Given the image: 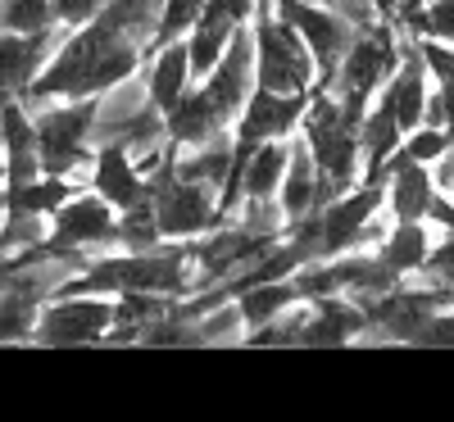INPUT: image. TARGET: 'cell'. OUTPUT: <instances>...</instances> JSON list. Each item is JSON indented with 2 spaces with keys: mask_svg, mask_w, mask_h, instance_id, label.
<instances>
[{
  "mask_svg": "<svg viewBox=\"0 0 454 422\" xmlns=\"http://www.w3.org/2000/svg\"><path fill=\"white\" fill-rule=\"evenodd\" d=\"M295 300H300V295H295L291 277H282V282H254V286H246V291L232 295V304H237L241 318H246V332H254V327H263V323H273L278 314L291 309Z\"/></svg>",
  "mask_w": 454,
  "mask_h": 422,
  "instance_id": "27",
  "label": "cell"
},
{
  "mask_svg": "<svg viewBox=\"0 0 454 422\" xmlns=\"http://www.w3.org/2000/svg\"><path fill=\"white\" fill-rule=\"evenodd\" d=\"M423 218H432L436 227H445V232H454V200H445V196H432Z\"/></svg>",
  "mask_w": 454,
  "mask_h": 422,
  "instance_id": "40",
  "label": "cell"
},
{
  "mask_svg": "<svg viewBox=\"0 0 454 422\" xmlns=\"http://www.w3.org/2000/svg\"><path fill=\"white\" fill-rule=\"evenodd\" d=\"M55 27L51 0H0V32H46Z\"/></svg>",
  "mask_w": 454,
  "mask_h": 422,
  "instance_id": "31",
  "label": "cell"
},
{
  "mask_svg": "<svg viewBox=\"0 0 454 422\" xmlns=\"http://www.w3.org/2000/svg\"><path fill=\"white\" fill-rule=\"evenodd\" d=\"M145 196H150V205H155L160 237H173V241H182V237H200V232H209V227L223 218L214 191L200 186V182L177 177L168 155L160 160V168H150V173H145Z\"/></svg>",
  "mask_w": 454,
  "mask_h": 422,
  "instance_id": "6",
  "label": "cell"
},
{
  "mask_svg": "<svg viewBox=\"0 0 454 422\" xmlns=\"http://www.w3.org/2000/svg\"><path fill=\"white\" fill-rule=\"evenodd\" d=\"M445 150H454V137L445 128H432V123H419V128H409V141H404V155L409 160H419V164H436Z\"/></svg>",
  "mask_w": 454,
  "mask_h": 422,
  "instance_id": "34",
  "label": "cell"
},
{
  "mask_svg": "<svg viewBox=\"0 0 454 422\" xmlns=\"http://www.w3.org/2000/svg\"><path fill=\"white\" fill-rule=\"evenodd\" d=\"M400 59H404V64H395L382 105L395 113L400 132H409V128H419V123H423V109H427V96H432V91H427V64H423L419 46H404Z\"/></svg>",
  "mask_w": 454,
  "mask_h": 422,
  "instance_id": "19",
  "label": "cell"
},
{
  "mask_svg": "<svg viewBox=\"0 0 454 422\" xmlns=\"http://www.w3.org/2000/svg\"><path fill=\"white\" fill-rule=\"evenodd\" d=\"M305 105H309V91H269V87L250 91L237 113V145H254L263 137H291Z\"/></svg>",
  "mask_w": 454,
  "mask_h": 422,
  "instance_id": "13",
  "label": "cell"
},
{
  "mask_svg": "<svg viewBox=\"0 0 454 422\" xmlns=\"http://www.w3.org/2000/svg\"><path fill=\"white\" fill-rule=\"evenodd\" d=\"M409 345H454V309H445V304H436V309L427 314V323L413 332V340Z\"/></svg>",
  "mask_w": 454,
  "mask_h": 422,
  "instance_id": "37",
  "label": "cell"
},
{
  "mask_svg": "<svg viewBox=\"0 0 454 422\" xmlns=\"http://www.w3.org/2000/svg\"><path fill=\"white\" fill-rule=\"evenodd\" d=\"M205 0H164L160 5V19H155V36H150V51L164 46V42H177V36L192 32V23L200 19Z\"/></svg>",
  "mask_w": 454,
  "mask_h": 422,
  "instance_id": "30",
  "label": "cell"
},
{
  "mask_svg": "<svg viewBox=\"0 0 454 422\" xmlns=\"http://www.w3.org/2000/svg\"><path fill=\"white\" fill-rule=\"evenodd\" d=\"M105 241H114V205H105L96 191L91 196L73 191V196L55 209L46 246L51 250H91V246H105Z\"/></svg>",
  "mask_w": 454,
  "mask_h": 422,
  "instance_id": "12",
  "label": "cell"
},
{
  "mask_svg": "<svg viewBox=\"0 0 454 422\" xmlns=\"http://www.w3.org/2000/svg\"><path fill=\"white\" fill-rule=\"evenodd\" d=\"M0 145H5V182H32L42 173L36 164V128L23 100H0Z\"/></svg>",
  "mask_w": 454,
  "mask_h": 422,
  "instance_id": "18",
  "label": "cell"
},
{
  "mask_svg": "<svg viewBox=\"0 0 454 422\" xmlns=\"http://www.w3.org/2000/svg\"><path fill=\"white\" fill-rule=\"evenodd\" d=\"M382 209V186H350L332 196L327 205H318V259H332V254H346L355 246H364V227L377 218Z\"/></svg>",
  "mask_w": 454,
  "mask_h": 422,
  "instance_id": "9",
  "label": "cell"
},
{
  "mask_svg": "<svg viewBox=\"0 0 454 422\" xmlns=\"http://www.w3.org/2000/svg\"><path fill=\"white\" fill-rule=\"evenodd\" d=\"M137 64H141V46L132 42V36L119 32L114 23H105V19H91L78 32H68L64 42L51 51L46 68L36 73L23 96L36 100V105L55 100V96H68V100L100 96L114 82L132 78Z\"/></svg>",
  "mask_w": 454,
  "mask_h": 422,
  "instance_id": "1",
  "label": "cell"
},
{
  "mask_svg": "<svg viewBox=\"0 0 454 422\" xmlns=\"http://www.w3.org/2000/svg\"><path fill=\"white\" fill-rule=\"evenodd\" d=\"M300 123H305V150L314 155L318 177H323V196L332 200L340 191H350L359 177V123H350L340 113L336 96L323 87L309 96Z\"/></svg>",
  "mask_w": 454,
  "mask_h": 422,
  "instance_id": "3",
  "label": "cell"
},
{
  "mask_svg": "<svg viewBox=\"0 0 454 422\" xmlns=\"http://www.w3.org/2000/svg\"><path fill=\"white\" fill-rule=\"evenodd\" d=\"M186 82H192V59H186V42H182V36H177V42L155 46V59H150V73H145L150 105H155L160 113H168L182 100Z\"/></svg>",
  "mask_w": 454,
  "mask_h": 422,
  "instance_id": "21",
  "label": "cell"
},
{
  "mask_svg": "<svg viewBox=\"0 0 454 422\" xmlns=\"http://www.w3.org/2000/svg\"><path fill=\"white\" fill-rule=\"evenodd\" d=\"M395 5H400V0H372V10H377V19H391V14H395Z\"/></svg>",
  "mask_w": 454,
  "mask_h": 422,
  "instance_id": "43",
  "label": "cell"
},
{
  "mask_svg": "<svg viewBox=\"0 0 454 422\" xmlns=\"http://www.w3.org/2000/svg\"><path fill=\"white\" fill-rule=\"evenodd\" d=\"M404 23L419 36H432V42L454 46V0H427V10H409Z\"/></svg>",
  "mask_w": 454,
  "mask_h": 422,
  "instance_id": "33",
  "label": "cell"
},
{
  "mask_svg": "<svg viewBox=\"0 0 454 422\" xmlns=\"http://www.w3.org/2000/svg\"><path fill=\"white\" fill-rule=\"evenodd\" d=\"M14 263H19V254H0V291L10 286V277H14Z\"/></svg>",
  "mask_w": 454,
  "mask_h": 422,
  "instance_id": "42",
  "label": "cell"
},
{
  "mask_svg": "<svg viewBox=\"0 0 454 422\" xmlns=\"http://www.w3.org/2000/svg\"><path fill=\"white\" fill-rule=\"evenodd\" d=\"M36 309H42V300H32L27 291H19V286L0 291V340H27Z\"/></svg>",
  "mask_w": 454,
  "mask_h": 422,
  "instance_id": "29",
  "label": "cell"
},
{
  "mask_svg": "<svg viewBox=\"0 0 454 422\" xmlns=\"http://www.w3.org/2000/svg\"><path fill=\"white\" fill-rule=\"evenodd\" d=\"M51 14L64 23V27H82L100 14V0H51Z\"/></svg>",
  "mask_w": 454,
  "mask_h": 422,
  "instance_id": "38",
  "label": "cell"
},
{
  "mask_svg": "<svg viewBox=\"0 0 454 422\" xmlns=\"http://www.w3.org/2000/svg\"><path fill=\"white\" fill-rule=\"evenodd\" d=\"M237 32V19L227 14L218 0H205L200 19L192 23V42H186V59H192V78H205V73L218 64V55L227 51V42H232Z\"/></svg>",
  "mask_w": 454,
  "mask_h": 422,
  "instance_id": "22",
  "label": "cell"
},
{
  "mask_svg": "<svg viewBox=\"0 0 454 422\" xmlns=\"http://www.w3.org/2000/svg\"><path fill=\"white\" fill-rule=\"evenodd\" d=\"M246 336V318L237 304H209L205 314H196V340H241Z\"/></svg>",
  "mask_w": 454,
  "mask_h": 422,
  "instance_id": "32",
  "label": "cell"
},
{
  "mask_svg": "<svg viewBox=\"0 0 454 422\" xmlns=\"http://www.w3.org/2000/svg\"><path fill=\"white\" fill-rule=\"evenodd\" d=\"M114 241H123L128 250H155L164 237H160V223H155V205H150V196H141L137 205L119 209V218H114Z\"/></svg>",
  "mask_w": 454,
  "mask_h": 422,
  "instance_id": "28",
  "label": "cell"
},
{
  "mask_svg": "<svg viewBox=\"0 0 454 422\" xmlns=\"http://www.w3.org/2000/svg\"><path fill=\"white\" fill-rule=\"evenodd\" d=\"M0 182H5V160H0Z\"/></svg>",
  "mask_w": 454,
  "mask_h": 422,
  "instance_id": "44",
  "label": "cell"
},
{
  "mask_svg": "<svg viewBox=\"0 0 454 422\" xmlns=\"http://www.w3.org/2000/svg\"><path fill=\"white\" fill-rule=\"evenodd\" d=\"M419 273H427V286H454V232L427 250Z\"/></svg>",
  "mask_w": 454,
  "mask_h": 422,
  "instance_id": "36",
  "label": "cell"
},
{
  "mask_svg": "<svg viewBox=\"0 0 454 422\" xmlns=\"http://www.w3.org/2000/svg\"><path fill=\"white\" fill-rule=\"evenodd\" d=\"M91 186H96V196L105 205H114V209H128V205H137L145 196V177H141L137 160L128 155L123 145H114V141H105L96 150V160H91Z\"/></svg>",
  "mask_w": 454,
  "mask_h": 422,
  "instance_id": "17",
  "label": "cell"
},
{
  "mask_svg": "<svg viewBox=\"0 0 454 422\" xmlns=\"http://www.w3.org/2000/svg\"><path fill=\"white\" fill-rule=\"evenodd\" d=\"M278 205H282V214H286V223H295V218H305V214H314L318 205H327V196H323V177H318V164H314V155L305 145H291V155H286V173H282V186H278Z\"/></svg>",
  "mask_w": 454,
  "mask_h": 422,
  "instance_id": "20",
  "label": "cell"
},
{
  "mask_svg": "<svg viewBox=\"0 0 454 422\" xmlns=\"http://www.w3.org/2000/svg\"><path fill=\"white\" fill-rule=\"evenodd\" d=\"M436 164H441V173H436V182H441L445 191H454V150H445V155H441Z\"/></svg>",
  "mask_w": 454,
  "mask_h": 422,
  "instance_id": "41",
  "label": "cell"
},
{
  "mask_svg": "<svg viewBox=\"0 0 454 422\" xmlns=\"http://www.w3.org/2000/svg\"><path fill=\"white\" fill-rule=\"evenodd\" d=\"M382 196L391 205L395 218H423L427 214V200L436 196V182L427 173V164L409 160L404 150L395 145L391 160L382 164Z\"/></svg>",
  "mask_w": 454,
  "mask_h": 422,
  "instance_id": "16",
  "label": "cell"
},
{
  "mask_svg": "<svg viewBox=\"0 0 454 422\" xmlns=\"http://www.w3.org/2000/svg\"><path fill=\"white\" fill-rule=\"evenodd\" d=\"M273 241L278 237H259V232H250V227L237 223V227H227V232H214L200 246H186V263L196 268L192 291H209V286L227 282L232 273H241L246 263H254Z\"/></svg>",
  "mask_w": 454,
  "mask_h": 422,
  "instance_id": "10",
  "label": "cell"
},
{
  "mask_svg": "<svg viewBox=\"0 0 454 422\" xmlns=\"http://www.w3.org/2000/svg\"><path fill=\"white\" fill-rule=\"evenodd\" d=\"M427 250H432V237H427L423 218H395V227H387L382 246H377V259H382L391 273L409 277V273H419V268H423Z\"/></svg>",
  "mask_w": 454,
  "mask_h": 422,
  "instance_id": "25",
  "label": "cell"
},
{
  "mask_svg": "<svg viewBox=\"0 0 454 422\" xmlns=\"http://www.w3.org/2000/svg\"><path fill=\"white\" fill-rule=\"evenodd\" d=\"M241 227H250V232H259V237H278L282 227H286V214H282V205H273V196L269 200H250L246 196Z\"/></svg>",
  "mask_w": 454,
  "mask_h": 422,
  "instance_id": "35",
  "label": "cell"
},
{
  "mask_svg": "<svg viewBox=\"0 0 454 422\" xmlns=\"http://www.w3.org/2000/svg\"><path fill=\"white\" fill-rule=\"evenodd\" d=\"M200 91H205V100L218 109L223 123H232L237 113H241L246 96L254 91V46H250V27L237 23L232 42H227V51L218 55V64L205 73V87H200Z\"/></svg>",
  "mask_w": 454,
  "mask_h": 422,
  "instance_id": "11",
  "label": "cell"
},
{
  "mask_svg": "<svg viewBox=\"0 0 454 422\" xmlns=\"http://www.w3.org/2000/svg\"><path fill=\"white\" fill-rule=\"evenodd\" d=\"M36 128V164L42 173L68 177L73 168H82L91 160V128H96V96L68 100L55 109H42L32 119Z\"/></svg>",
  "mask_w": 454,
  "mask_h": 422,
  "instance_id": "7",
  "label": "cell"
},
{
  "mask_svg": "<svg viewBox=\"0 0 454 422\" xmlns=\"http://www.w3.org/2000/svg\"><path fill=\"white\" fill-rule=\"evenodd\" d=\"M232 150H237V141H227L223 132L200 145H182V155H173V173L186 182H200L209 191H223L227 173H232Z\"/></svg>",
  "mask_w": 454,
  "mask_h": 422,
  "instance_id": "24",
  "label": "cell"
},
{
  "mask_svg": "<svg viewBox=\"0 0 454 422\" xmlns=\"http://www.w3.org/2000/svg\"><path fill=\"white\" fill-rule=\"evenodd\" d=\"M314 309H305V323L295 332V345H340V340H355L368 332V314L364 304L350 295H318L309 300Z\"/></svg>",
  "mask_w": 454,
  "mask_h": 422,
  "instance_id": "15",
  "label": "cell"
},
{
  "mask_svg": "<svg viewBox=\"0 0 454 422\" xmlns=\"http://www.w3.org/2000/svg\"><path fill=\"white\" fill-rule=\"evenodd\" d=\"M314 5H323V10H332V14H340L350 27H368L372 19H377V10H372V0H314Z\"/></svg>",
  "mask_w": 454,
  "mask_h": 422,
  "instance_id": "39",
  "label": "cell"
},
{
  "mask_svg": "<svg viewBox=\"0 0 454 422\" xmlns=\"http://www.w3.org/2000/svg\"><path fill=\"white\" fill-rule=\"evenodd\" d=\"M227 123L218 119V109L205 100V91L196 87V91H182V100L164 113V137L182 150V145H200V141H209V137H218Z\"/></svg>",
  "mask_w": 454,
  "mask_h": 422,
  "instance_id": "23",
  "label": "cell"
},
{
  "mask_svg": "<svg viewBox=\"0 0 454 422\" xmlns=\"http://www.w3.org/2000/svg\"><path fill=\"white\" fill-rule=\"evenodd\" d=\"M250 46H254V82L269 91H309L318 78L309 46L300 42V32L273 14L269 0H254V27H250Z\"/></svg>",
  "mask_w": 454,
  "mask_h": 422,
  "instance_id": "4",
  "label": "cell"
},
{
  "mask_svg": "<svg viewBox=\"0 0 454 422\" xmlns=\"http://www.w3.org/2000/svg\"><path fill=\"white\" fill-rule=\"evenodd\" d=\"M114 323V304L105 295H55L46 309H36L32 340L42 345H87L105 340Z\"/></svg>",
  "mask_w": 454,
  "mask_h": 422,
  "instance_id": "8",
  "label": "cell"
},
{
  "mask_svg": "<svg viewBox=\"0 0 454 422\" xmlns=\"http://www.w3.org/2000/svg\"><path fill=\"white\" fill-rule=\"evenodd\" d=\"M59 46V32H0V100H23L32 78L46 68L51 51Z\"/></svg>",
  "mask_w": 454,
  "mask_h": 422,
  "instance_id": "14",
  "label": "cell"
},
{
  "mask_svg": "<svg viewBox=\"0 0 454 422\" xmlns=\"http://www.w3.org/2000/svg\"><path fill=\"white\" fill-rule=\"evenodd\" d=\"M123 291H150V295H186L192 291V263L186 250H128L119 259H87L73 273L59 295H123Z\"/></svg>",
  "mask_w": 454,
  "mask_h": 422,
  "instance_id": "2",
  "label": "cell"
},
{
  "mask_svg": "<svg viewBox=\"0 0 454 422\" xmlns=\"http://www.w3.org/2000/svg\"><path fill=\"white\" fill-rule=\"evenodd\" d=\"M395 64H400V51H395L391 27H359L350 36L346 55L336 59V73L323 91H332L340 113H346L350 123H359L364 109H368V96L391 78Z\"/></svg>",
  "mask_w": 454,
  "mask_h": 422,
  "instance_id": "5",
  "label": "cell"
},
{
  "mask_svg": "<svg viewBox=\"0 0 454 422\" xmlns=\"http://www.w3.org/2000/svg\"><path fill=\"white\" fill-rule=\"evenodd\" d=\"M400 145V123H395V113L387 105H377V109H364V119H359V155L368 160V177L372 186H382V164L391 160V150Z\"/></svg>",
  "mask_w": 454,
  "mask_h": 422,
  "instance_id": "26",
  "label": "cell"
}]
</instances>
